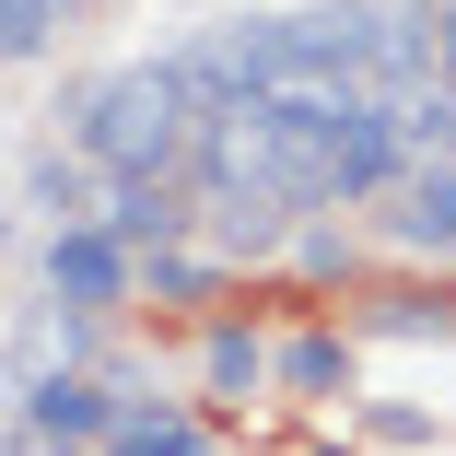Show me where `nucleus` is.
<instances>
[{"mask_svg": "<svg viewBox=\"0 0 456 456\" xmlns=\"http://www.w3.org/2000/svg\"><path fill=\"white\" fill-rule=\"evenodd\" d=\"M188 141H200V94L175 82V59L106 70L82 94V164L94 175H188Z\"/></svg>", "mask_w": 456, "mask_h": 456, "instance_id": "obj_1", "label": "nucleus"}, {"mask_svg": "<svg viewBox=\"0 0 456 456\" xmlns=\"http://www.w3.org/2000/svg\"><path fill=\"white\" fill-rule=\"evenodd\" d=\"M141 293V257L106 234V223H59L47 234V305H70V316H118Z\"/></svg>", "mask_w": 456, "mask_h": 456, "instance_id": "obj_2", "label": "nucleus"}, {"mask_svg": "<svg viewBox=\"0 0 456 456\" xmlns=\"http://www.w3.org/2000/svg\"><path fill=\"white\" fill-rule=\"evenodd\" d=\"M433 59H444V12H421V0H387V12H362V94H375V106L421 94V82H433Z\"/></svg>", "mask_w": 456, "mask_h": 456, "instance_id": "obj_3", "label": "nucleus"}, {"mask_svg": "<svg viewBox=\"0 0 456 456\" xmlns=\"http://www.w3.org/2000/svg\"><path fill=\"white\" fill-rule=\"evenodd\" d=\"M94 223L129 246V257H152V246H175L200 211H188V175H106V200H94Z\"/></svg>", "mask_w": 456, "mask_h": 456, "instance_id": "obj_4", "label": "nucleus"}, {"mask_svg": "<svg viewBox=\"0 0 456 456\" xmlns=\"http://www.w3.org/2000/svg\"><path fill=\"white\" fill-rule=\"evenodd\" d=\"M387 246H421V257H456V152H421L398 188H387Z\"/></svg>", "mask_w": 456, "mask_h": 456, "instance_id": "obj_5", "label": "nucleus"}, {"mask_svg": "<svg viewBox=\"0 0 456 456\" xmlns=\"http://www.w3.org/2000/svg\"><path fill=\"white\" fill-rule=\"evenodd\" d=\"M106 421H118V387H106V375H47V387H24V433H47V444H106Z\"/></svg>", "mask_w": 456, "mask_h": 456, "instance_id": "obj_6", "label": "nucleus"}, {"mask_svg": "<svg viewBox=\"0 0 456 456\" xmlns=\"http://www.w3.org/2000/svg\"><path fill=\"white\" fill-rule=\"evenodd\" d=\"M200 223L223 234V257H269V246L293 234V211H281V200H257V188H200Z\"/></svg>", "mask_w": 456, "mask_h": 456, "instance_id": "obj_7", "label": "nucleus"}, {"mask_svg": "<svg viewBox=\"0 0 456 456\" xmlns=\"http://www.w3.org/2000/svg\"><path fill=\"white\" fill-rule=\"evenodd\" d=\"M269 387H293V398H351V339L339 328H305L269 351Z\"/></svg>", "mask_w": 456, "mask_h": 456, "instance_id": "obj_8", "label": "nucleus"}, {"mask_svg": "<svg viewBox=\"0 0 456 456\" xmlns=\"http://www.w3.org/2000/svg\"><path fill=\"white\" fill-rule=\"evenodd\" d=\"M82 339H94V316H70V305L24 316V339H12V387H47V375H82Z\"/></svg>", "mask_w": 456, "mask_h": 456, "instance_id": "obj_9", "label": "nucleus"}, {"mask_svg": "<svg viewBox=\"0 0 456 456\" xmlns=\"http://www.w3.org/2000/svg\"><path fill=\"white\" fill-rule=\"evenodd\" d=\"M94 456H200V421L188 410H152V398H118V421H106Z\"/></svg>", "mask_w": 456, "mask_h": 456, "instance_id": "obj_10", "label": "nucleus"}, {"mask_svg": "<svg viewBox=\"0 0 456 456\" xmlns=\"http://www.w3.org/2000/svg\"><path fill=\"white\" fill-rule=\"evenodd\" d=\"M200 387H211V398H257V387H269V339L223 316V328L200 339Z\"/></svg>", "mask_w": 456, "mask_h": 456, "instance_id": "obj_11", "label": "nucleus"}, {"mask_svg": "<svg viewBox=\"0 0 456 456\" xmlns=\"http://www.w3.org/2000/svg\"><path fill=\"white\" fill-rule=\"evenodd\" d=\"M36 211L94 223V164H82V152H36ZM59 223H47V234H59Z\"/></svg>", "mask_w": 456, "mask_h": 456, "instance_id": "obj_12", "label": "nucleus"}, {"mask_svg": "<svg viewBox=\"0 0 456 456\" xmlns=\"http://www.w3.org/2000/svg\"><path fill=\"white\" fill-rule=\"evenodd\" d=\"M362 328H375V339H444L456 328V293H375Z\"/></svg>", "mask_w": 456, "mask_h": 456, "instance_id": "obj_13", "label": "nucleus"}, {"mask_svg": "<svg viewBox=\"0 0 456 456\" xmlns=\"http://www.w3.org/2000/svg\"><path fill=\"white\" fill-rule=\"evenodd\" d=\"M141 293H152V305H211V293H223V269H211V257L152 246V257H141Z\"/></svg>", "mask_w": 456, "mask_h": 456, "instance_id": "obj_14", "label": "nucleus"}, {"mask_svg": "<svg viewBox=\"0 0 456 456\" xmlns=\"http://www.w3.org/2000/svg\"><path fill=\"white\" fill-rule=\"evenodd\" d=\"M351 269H362V246H351L339 223H305V234H293V281H316V293H339Z\"/></svg>", "mask_w": 456, "mask_h": 456, "instance_id": "obj_15", "label": "nucleus"}, {"mask_svg": "<svg viewBox=\"0 0 456 456\" xmlns=\"http://www.w3.org/2000/svg\"><path fill=\"white\" fill-rule=\"evenodd\" d=\"M59 12H70V0H0V59H36Z\"/></svg>", "mask_w": 456, "mask_h": 456, "instance_id": "obj_16", "label": "nucleus"}, {"mask_svg": "<svg viewBox=\"0 0 456 456\" xmlns=\"http://www.w3.org/2000/svg\"><path fill=\"white\" fill-rule=\"evenodd\" d=\"M362 433H375V444H433V410H375Z\"/></svg>", "mask_w": 456, "mask_h": 456, "instance_id": "obj_17", "label": "nucleus"}, {"mask_svg": "<svg viewBox=\"0 0 456 456\" xmlns=\"http://www.w3.org/2000/svg\"><path fill=\"white\" fill-rule=\"evenodd\" d=\"M433 82H444V94H456V12H444V59H433Z\"/></svg>", "mask_w": 456, "mask_h": 456, "instance_id": "obj_18", "label": "nucleus"}, {"mask_svg": "<svg viewBox=\"0 0 456 456\" xmlns=\"http://www.w3.org/2000/svg\"><path fill=\"white\" fill-rule=\"evenodd\" d=\"M305 456H351V444H305Z\"/></svg>", "mask_w": 456, "mask_h": 456, "instance_id": "obj_19", "label": "nucleus"}]
</instances>
